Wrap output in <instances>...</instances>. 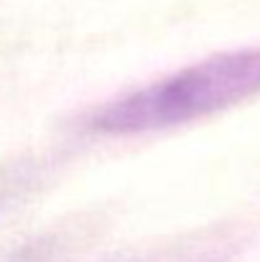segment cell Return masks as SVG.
Instances as JSON below:
<instances>
[{"label":"cell","mask_w":260,"mask_h":262,"mask_svg":"<svg viewBox=\"0 0 260 262\" xmlns=\"http://www.w3.org/2000/svg\"><path fill=\"white\" fill-rule=\"evenodd\" d=\"M260 89V49L230 51L133 89L94 112L92 127L110 135L166 130L232 107Z\"/></svg>","instance_id":"cell-1"}]
</instances>
